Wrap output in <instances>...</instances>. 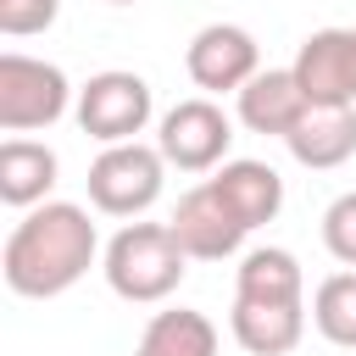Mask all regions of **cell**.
Listing matches in <instances>:
<instances>
[{
  "label": "cell",
  "mask_w": 356,
  "mask_h": 356,
  "mask_svg": "<svg viewBox=\"0 0 356 356\" xmlns=\"http://www.w3.org/2000/svg\"><path fill=\"white\" fill-rule=\"evenodd\" d=\"M100 256V234L78 200H44L22 211L0 245L6 289L22 300H56L67 295Z\"/></svg>",
  "instance_id": "6da1fadb"
},
{
  "label": "cell",
  "mask_w": 356,
  "mask_h": 356,
  "mask_svg": "<svg viewBox=\"0 0 356 356\" xmlns=\"http://www.w3.org/2000/svg\"><path fill=\"white\" fill-rule=\"evenodd\" d=\"M100 273H106L117 300L156 306V300H167L184 284L189 256H184V245L172 239L167 222H122L106 239V250H100Z\"/></svg>",
  "instance_id": "7a4b0ae2"
},
{
  "label": "cell",
  "mask_w": 356,
  "mask_h": 356,
  "mask_svg": "<svg viewBox=\"0 0 356 356\" xmlns=\"http://www.w3.org/2000/svg\"><path fill=\"white\" fill-rule=\"evenodd\" d=\"M89 206L106 211V217H122V222H139L161 189H167V156L145 139H128V145H106L95 161H89Z\"/></svg>",
  "instance_id": "3957f363"
},
{
  "label": "cell",
  "mask_w": 356,
  "mask_h": 356,
  "mask_svg": "<svg viewBox=\"0 0 356 356\" xmlns=\"http://www.w3.org/2000/svg\"><path fill=\"white\" fill-rule=\"evenodd\" d=\"M72 106H78V89L67 83V72L56 61L22 56V50L0 56V134L22 139L33 128L61 122Z\"/></svg>",
  "instance_id": "277c9868"
},
{
  "label": "cell",
  "mask_w": 356,
  "mask_h": 356,
  "mask_svg": "<svg viewBox=\"0 0 356 356\" xmlns=\"http://www.w3.org/2000/svg\"><path fill=\"white\" fill-rule=\"evenodd\" d=\"M72 117H78V128H83L89 139H100V150H106V145H128V139H139V134L150 128L156 95H150V83H145L139 72L106 67V72H95V78L78 89Z\"/></svg>",
  "instance_id": "5b68a950"
},
{
  "label": "cell",
  "mask_w": 356,
  "mask_h": 356,
  "mask_svg": "<svg viewBox=\"0 0 356 356\" xmlns=\"http://www.w3.org/2000/svg\"><path fill=\"white\" fill-rule=\"evenodd\" d=\"M228 145H234V122L211 95L167 106L161 122H156V150L178 172H217L228 161Z\"/></svg>",
  "instance_id": "8992f818"
},
{
  "label": "cell",
  "mask_w": 356,
  "mask_h": 356,
  "mask_svg": "<svg viewBox=\"0 0 356 356\" xmlns=\"http://www.w3.org/2000/svg\"><path fill=\"white\" fill-rule=\"evenodd\" d=\"M184 72L206 95H239L261 72V44L239 22H206L184 50Z\"/></svg>",
  "instance_id": "52a82bcc"
},
{
  "label": "cell",
  "mask_w": 356,
  "mask_h": 356,
  "mask_svg": "<svg viewBox=\"0 0 356 356\" xmlns=\"http://www.w3.org/2000/svg\"><path fill=\"white\" fill-rule=\"evenodd\" d=\"M167 228H172V239L184 245L189 261H228V256H239V245H245V234H250V228L239 222V211L217 195L211 178H200L195 189L178 195Z\"/></svg>",
  "instance_id": "ba28073f"
},
{
  "label": "cell",
  "mask_w": 356,
  "mask_h": 356,
  "mask_svg": "<svg viewBox=\"0 0 356 356\" xmlns=\"http://www.w3.org/2000/svg\"><path fill=\"white\" fill-rule=\"evenodd\" d=\"M306 106H356V39L350 28H317L289 61Z\"/></svg>",
  "instance_id": "9c48e42d"
},
{
  "label": "cell",
  "mask_w": 356,
  "mask_h": 356,
  "mask_svg": "<svg viewBox=\"0 0 356 356\" xmlns=\"http://www.w3.org/2000/svg\"><path fill=\"white\" fill-rule=\"evenodd\" d=\"M228 328L239 350L250 356H289L306 339V300H239L234 295Z\"/></svg>",
  "instance_id": "30bf717a"
},
{
  "label": "cell",
  "mask_w": 356,
  "mask_h": 356,
  "mask_svg": "<svg viewBox=\"0 0 356 356\" xmlns=\"http://www.w3.org/2000/svg\"><path fill=\"white\" fill-rule=\"evenodd\" d=\"M289 156L312 172L345 167L356 156V106H306V117L289 128Z\"/></svg>",
  "instance_id": "8fae6325"
},
{
  "label": "cell",
  "mask_w": 356,
  "mask_h": 356,
  "mask_svg": "<svg viewBox=\"0 0 356 356\" xmlns=\"http://www.w3.org/2000/svg\"><path fill=\"white\" fill-rule=\"evenodd\" d=\"M306 117V95L295 83L289 67H261L245 89H239V122L250 134H273V139H289V128Z\"/></svg>",
  "instance_id": "7c38bea8"
},
{
  "label": "cell",
  "mask_w": 356,
  "mask_h": 356,
  "mask_svg": "<svg viewBox=\"0 0 356 356\" xmlns=\"http://www.w3.org/2000/svg\"><path fill=\"white\" fill-rule=\"evenodd\" d=\"M211 184H217V195L239 211L245 228H261V222H273V217L284 211V178H278V167H267V161L234 156V161H222V167L211 172Z\"/></svg>",
  "instance_id": "4fadbf2b"
},
{
  "label": "cell",
  "mask_w": 356,
  "mask_h": 356,
  "mask_svg": "<svg viewBox=\"0 0 356 356\" xmlns=\"http://www.w3.org/2000/svg\"><path fill=\"white\" fill-rule=\"evenodd\" d=\"M56 172H61V161L44 139H6L0 145V200L6 206H17V211L44 206L56 189Z\"/></svg>",
  "instance_id": "5bb4252c"
},
{
  "label": "cell",
  "mask_w": 356,
  "mask_h": 356,
  "mask_svg": "<svg viewBox=\"0 0 356 356\" xmlns=\"http://www.w3.org/2000/svg\"><path fill=\"white\" fill-rule=\"evenodd\" d=\"M234 295H239V300H306V273H300L295 250H284V245H256V250L239 256Z\"/></svg>",
  "instance_id": "9a60e30c"
},
{
  "label": "cell",
  "mask_w": 356,
  "mask_h": 356,
  "mask_svg": "<svg viewBox=\"0 0 356 356\" xmlns=\"http://www.w3.org/2000/svg\"><path fill=\"white\" fill-rule=\"evenodd\" d=\"M134 356H217V328L195 306H167L145 323Z\"/></svg>",
  "instance_id": "2e32d148"
},
{
  "label": "cell",
  "mask_w": 356,
  "mask_h": 356,
  "mask_svg": "<svg viewBox=\"0 0 356 356\" xmlns=\"http://www.w3.org/2000/svg\"><path fill=\"white\" fill-rule=\"evenodd\" d=\"M312 323L328 345L339 350H356V267L345 273H328L312 295Z\"/></svg>",
  "instance_id": "e0dca14e"
},
{
  "label": "cell",
  "mask_w": 356,
  "mask_h": 356,
  "mask_svg": "<svg viewBox=\"0 0 356 356\" xmlns=\"http://www.w3.org/2000/svg\"><path fill=\"white\" fill-rule=\"evenodd\" d=\"M323 245L339 267H356V189H345L339 200H328L323 211Z\"/></svg>",
  "instance_id": "ac0fdd59"
},
{
  "label": "cell",
  "mask_w": 356,
  "mask_h": 356,
  "mask_svg": "<svg viewBox=\"0 0 356 356\" xmlns=\"http://www.w3.org/2000/svg\"><path fill=\"white\" fill-rule=\"evenodd\" d=\"M56 17H61V0H0V33L6 39L44 33Z\"/></svg>",
  "instance_id": "d6986e66"
},
{
  "label": "cell",
  "mask_w": 356,
  "mask_h": 356,
  "mask_svg": "<svg viewBox=\"0 0 356 356\" xmlns=\"http://www.w3.org/2000/svg\"><path fill=\"white\" fill-rule=\"evenodd\" d=\"M106 6H134V0H106Z\"/></svg>",
  "instance_id": "ffe728a7"
},
{
  "label": "cell",
  "mask_w": 356,
  "mask_h": 356,
  "mask_svg": "<svg viewBox=\"0 0 356 356\" xmlns=\"http://www.w3.org/2000/svg\"><path fill=\"white\" fill-rule=\"evenodd\" d=\"M350 39H356V28H350Z\"/></svg>",
  "instance_id": "44dd1931"
}]
</instances>
